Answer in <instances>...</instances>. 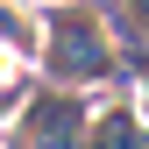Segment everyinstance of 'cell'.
<instances>
[{"label":"cell","instance_id":"1","mask_svg":"<svg viewBox=\"0 0 149 149\" xmlns=\"http://www.w3.org/2000/svg\"><path fill=\"white\" fill-rule=\"evenodd\" d=\"M36 64L50 71V85L57 92H78V85H100L121 71V50L114 36H107V22L92 7H50L43 22H36Z\"/></svg>","mask_w":149,"mask_h":149},{"label":"cell","instance_id":"2","mask_svg":"<svg viewBox=\"0 0 149 149\" xmlns=\"http://www.w3.org/2000/svg\"><path fill=\"white\" fill-rule=\"evenodd\" d=\"M85 135H92V107H85V92L36 85L29 107L14 114V149H85Z\"/></svg>","mask_w":149,"mask_h":149},{"label":"cell","instance_id":"3","mask_svg":"<svg viewBox=\"0 0 149 149\" xmlns=\"http://www.w3.org/2000/svg\"><path fill=\"white\" fill-rule=\"evenodd\" d=\"M85 149H149V121H142L128 100H114V107H100V114H92Z\"/></svg>","mask_w":149,"mask_h":149},{"label":"cell","instance_id":"4","mask_svg":"<svg viewBox=\"0 0 149 149\" xmlns=\"http://www.w3.org/2000/svg\"><path fill=\"white\" fill-rule=\"evenodd\" d=\"M36 22L29 14H14V7H0V57H22V64H36Z\"/></svg>","mask_w":149,"mask_h":149},{"label":"cell","instance_id":"5","mask_svg":"<svg viewBox=\"0 0 149 149\" xmlns=\"http://www.w3.org/2000/svg\"><path fill=\"white\" fill-rule=\"evenodd\" d=\"M29 71H36V64H22V57H0V121L29 107V92H36V78H29Z\"/></svg>","mask_w":149,"mask_h":149},{"label":"cell","instance_id":"6","mask_svg":"<svg viewBox=\"0 0 149 149\" xmlns=\"http://www.w3.org/2000/svg\"><path fill=\"white\" fill-rule=\"evenodd\" d=\"M121 57L142 71V100H135V114H149V50H121Z\"/></svg>","mask_w":149,"mask_h":149}]
</instances>
